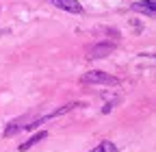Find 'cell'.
<instances>
[{"label": "cell", "mask_w": 156, "mask_h": 152, "mask_svg": "<svg viewBox=\"0 0 156 152\" xmlns=\"http://www.w3.org/2000/svg\"><path fill=\"white\" fill-rule=\"evenodd\" d=\"M80 81L83 83H87V85H119V78L117 76H113V74H108V72H102V70H91V72H85L83 76H80Z\"/></svg>", "instance_id": "obj_1"}, {"label": "cell", "mask_w": 156, "mask_h": 152, "mask_svg": "<svg viewBox=\"0 0 156 152\" xmlns=\"http://www.w3.org/2000/svg\"><path fill=\"white\" fill-rule=\"evenodd\" d=\"M115 48H117L115 42H100V44H93V46L87 48V56L89 59H104V56L111 54Z\"/></svg>", "instance_id": "obj_2"}, {"label": "cell", "mask_w": 156, "mask_h": 152, "mask_svg": "<svg viewBox=\"0 0 156 152\" xmlns=\"http://www.w3.org/2000/svg\"><path fill=\"white\" fill-rule=\"evenodd\" d=\"M35 120H37L35 115H24V118H17V120H13V122H11V124H7V128H5V137H13L15 132H20V130L28 128V126H30Z\"/></svg>", "instance_id": "obj_3"}, {"label": "cell", "mask_w": 156, "mask_h": 152, "mask_svg": "<svg viewBox=\"0 0 156 152\" xmlns=\"http://www.w3.org/2000/svg\"><path fill=\"white\" fill-rule=\"evenodd\" d=\"M52 2L63 9V11H69V13H83V5L78 2V0H52Z\"/></svg>", "instance_id": "obj_4"}, {"label": "cell", "mask_w": 156, "mask_h": 152, "mask_svg": "<svg viewBox=\"0 0 156 152\" xmlns=\"http://www.w3.org/2000/svg\"><path fill=\"white\" fill-rule=\"evenodd\" d=\"M46 137H48V132H46V130H39V132H37V135H33V137H30V139H28L26 143H22V146H20L17 150H20V152H24V150H28V148H33L35 143H39V141H41V139H46Z\"/></svg>", "instance_id": "obj_5"}, {"label": "cell", "mask_w": 156, "mask_h": 152, "mask_svg": "<svg viewBox=\"0 0 156 152\" xmlns=\"http://www.w3.org/2000/svg\"><path fill=\"white\" fill-rule=\"evenodd\" d=\"M134 9L141 11V13H147V15H154L156 13V2H150V0H147V2H136Z\"/></svg>", "instance_id": "obj_6"}, {"label": "cell", "mask_w": 156, "mask_h": 152, "mask_svg": "<svg viewBox=\"0 0 156 152\" xmlns=\"http://www.w3.org/2000/svg\"><path fill=\"white\" fill-rule=\"evenodd\" d=\"M91 152H117V148H115V143H111V141H102L98 148H93Z\"/></svg>", "instance_id": "obj_7"}, {"label": "cell", "mask_w": 156, "mask_h": 152, "mask_svg": "<svg viewBox=\"0 0 156 152\" xmlns=\"http://www.w3.org/2000/svg\"><path fill=\"white\" fill-rule=\"evenodd\" d=\"M150 2H156V0H150Z\"/></svg>", "instance_id": "obj_8"}]
</instances>
